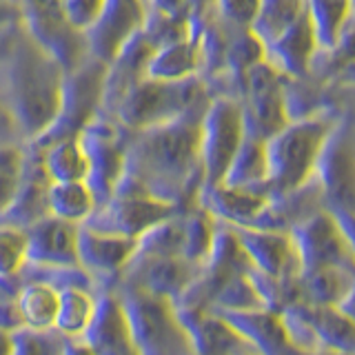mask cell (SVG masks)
Instances as JSON below:
<instances>
[{"label":"cell","mask_w":355,"mask_h":355,"mask_svg":"<svg viewBox=\"0 0 355 355\" xmlns=\"http://www.w3.org/2000/svg\"><path fill=\"white\" fill-rule=\"evenodd\" d=\"M200 116L189 114L133 133L125 147V175L120 182L178 209L193 207L202 187Z\"/></svg>","instance_id":"cell-1"},{"label":"cell","mask_w":355,"mask_h":355,"mask_svg":"<svg viewBox=\"0 0 355 355\" xmlns=\"http://www.w3.org/2000/svg\"><path fill=\"white\" fill-rule=\"evenodd\" d=\"M67 69L18 25L0 58V103L29 144L42 140L64 107Z\"/></svg>","instance_id":"cell-2"},{"label":"cell","mask_w":355,"mask_h":355,"mask_svg":"<svg viewBox=\"0 0 355 355\" xmlns=\"http://www.w3.org/2000/svg\"><path fill=\"white\" fill-rule=\"evenodd\" d=\"M338 120L324 114L291 118L264 142L266 184L271 196H284L313 180L320 153Z\"/></svg>","instance_id":"cell-3"},{"label":"cell","mask_w":355,"mask_h":355,"mask_svg":"<svg viewBox=\"0 0 355 355\" xmlns=\"http://www.w3.org/2000/svg\"><path fill=\"white\" fill-rule=\"evenodd\" d=\"M205 89L196 78L180 83H162L140 78L116 103L120 125L131 133L171 122L189 114H202Z\"/></svg>","instance_id":"cell-4"},{"label":"cell","mask_w":355,"mask_h":355,"mask_svg":"<svg viewBox=\"0 0 355 355\" xmlns=\"http://www.w3.org/2000/svg\"><path fill=\"white\" fill-rule=\"evenodd\" d=\"M125 311L138 355H193L173 302L131 286L111 288Z\"/></svg>","instance_id":"cell-5"},{"label":"cell","mask_w":355,"mask_h":355,"mask_svg":"<svg viewBox=\"0 0 355 355\" xmlns=\"http://www.w3.org/2000/svg\"><path fill=\"white\" fill-rule=\"evenodd\" d=\"M313 180L320 189L322 202L353 233V198H355V158L351 122H336L331 136L320 153Z\"/></svg>","instance_id":"cell-6"},{"label":"cell","mask_w":355,"mask_h":355,"mask_svg":"<svg viewBox=\"0 0 355 355\" xmlns=\"http://www.w3.org/2000/svg\"><path fill=\"white\" fill-rule=\"evenodd\" d=\"M247 138L240 100L220 96L200 116V164L202 184H218L225 178L233 155Z\"/></svg>","instance_id":"cell-7"},{"label":"cell","mask_w":355,"mask_h":355,"mask_svg":"<svg viewBox=\"0 0 355 355\" xmlns=\"http://www.w3.org/2000/svg\"><path fill=\"white\" fill-rule=\"evenodd\" d=\"M286 233L291 238L300 271L327 269V266L353 269V233L327 209L311 214Z\"/></svg>","instance_id":"cell-8"},{"label":"cell","mask_w":355,"mask_h":355,"mask_svg":"<svg viewBox=\"0 0 355 355\" xmlns=\"http://www.w3.org/2000/svg\"><path fill=\"white\" fill-rule=\"evenodd\" d=\"M20 25L29 36L60 60L67 73L89 58L87 36L78 33L64 14V0H16Z\"/></svg>","instance_id":"cell-9"},{"label":"cell","mask_w":355,"mask_h":355,"mask_svg":"<svg viewBox=\"0 0 355 355\" xmlns=\"http://www.w3.org/2000/svg\"><path fill=\"white\" fill-rule=\"evenodd\" d=\"M178 211H180L178 207L144 193L138 187L120 182L114 196L107 202L98 205L89 220L80 227L138 240L144 231H149L158 222L178 214Z\"/></svg>","instance_id":"cell-10"},{"label":"cell","mask_w":355,"mask_h":355,"mask_svg":"<svg viewBox=\"0 0 355 355\" xmlns=\"http://www.w3.org/2000/svg\"><path fill=\"white\" fill-rule=\"evenodd\" d=\"M242 78L244 100L240 107L244 116V131L249 138L266 142L291 120L282 73L266 60H258L244 69Z\"/></svg>","instance_id":"cell-11"},{"label":"cell","mask_w":355,"mask_h":355,"mask_svg":"<svg viewBox=\"0 0 355 355\" xmlns=\"http://www.w3.org/2000/svg\"><path fill=\"white\" fill-rule=\"evenodd\" d=\"M87 158L85 182L96 198V207L107 202L125 175V147L127 140L109 122L92 120L78 133Z\"/></svg>","instance_id":"cell-12"},{"label":"cell","mask_w":355,"mask_h":355,"mask_svg":"<svg viewBox=\"0 0 355 355\" xmlns=\"http://www.w3.org/2000/svg\"><path fill=\"white\" fill-rule=\"evenodd\" d=\"M202 264L189 262L184 258H142L133 253L131 262L118 277L116 286H131L155 297L178 302L180 295L193 284Z\"/></svg>","instance_id":"cell-13"},{"label":"cell","mask_w":355,"mask_h":355,"mask_svg":"<svg viewBox=\"0 0 355 355\" xmlns=\"http://www.w3.org/2000/svg\"><path fill=\"white\" fill-rule=\"evenodd\" d=\"M136 253V240L89 227L78 229V266L92 277L98 293L111 291Z\"/></svg>","instance_id":"cell-14"},{"label":"cell","mask_w":355,"mask_h":355,"mask_svg":"<svg viewBox=\"0 0 355 355\" xmlns=\"http://www.w3.org/2000/svg\"><path fill=\"white\" fill-rule=\"evenodd\" d=\"M271 191L262 189H244L229 184H202L196 196V205L214 218L218 225L227 227H253L269 205Z\"/></svg>","instance_id":"cell-15"},{"label":"cell","mask_w":355,"mask_h":355,"mask_svg":"<svg viewBox=\"0 0 355 355\" xmlns=\"http://www.w3.org/2000/svg\"><path fill=\"white\" fill-rule=\"evenodd\" d=\"M233 231H236L253 271L277 277V280H297L302 273L286 231L262 227H233Z\"/></svg>","instance_id":"cell-16"},{"label":"cell","mask_w":355,"mask_h":355,"mask_svg":"<svg viewBox=\"0 0 355 355\" xmlns=\"http://www.w3.org/2000/svg\"><path fill=\"white\" fill-rule=\"evenodd\" d=\"M78 225L47 216L25 229L27 264L42 269H71L78 266Z\"/></svg>","instance_id":"cell-17"},{"label":"cell","mask_w":355,"mask_h":355,"mask_svg":"<svg viewBox=\"0 0 355 355\" xmlns=\"http://www.w3.org/2000/svg\"><path fill=\"white\" fill-rule=\"evenodd\" d=\"M193 355H249L253 349L218 311L175 309Z\"/></svg>","instance_id":"cell-18"},{"label":"cell","mask_w":355,"mask_h":355,"mask_svg":"<svg viewBox=\"0 0 355 355\" xmlns=\"http://www.w3.org/2000/svg\"><path fill=\"white\" fill-rule=\"evenodd\" d=\"M205 60V44L200 36L191 29H187L180 36L166 38L155 44L151 51L147 67H144V78L162 83H180L196 78L200 64Z\"/></svg>","instance_id":"cell-19"},{"label":"cell","mask_w":355,"mask_h":355,"mask_svg":"<svg viewBox=\"0 0 355 355\" xmlns=\"http://www.w3.org/2000/svg\"><path fill=\"white\" fill-rule=\"evenodd\" d=\"M49 184L51 180L42 169L40 151L31 144V147H27L25 171H22L16 198L0 222L18 227V229H29L31 225H36L38 220L47 218L49 216V205H47Z\"/></svg>","instance_id":"cell-20"},{"label":"cell","mask_w":355,"mask_h":355,"mask_svg":"<svg viewBox=\"0 0 355 355\" xmlns=\"http://www.w3.org/2000/svg\"><path fill=\"white\" fill-rule=\"evenodd\" d=\"M83 340L96 355H138L129 336L127 318L114 291L98 293V306Z\"/></svg>","instance_id":"cell-21"},{"label":"cell","mask_w":355,"mask_h":355,"mask_svg":"<svg viewBox=\"0 0 355 355\" xmlns=\"http://www.w3.org/2000/svg\"><path fill=\"white\" fill-rule=\"evenodd\" d=\"M315 49H318L315 27L306 9L291 27H286L273 42L266 44L264 55L266 62L273 64L282 76L286 73L291 78H297L309 69Z\"/></svg>","instance_id":"cell-22"},{"label":"cell","mask_w":355,"mask_h":355,"mask_svg":"<svg viewBox=\"0 0 355 355\" xmlns=\"http://www.w3.org/2000/svg\"><path fill=\"white\" fill-rule=\"evenodd\" d=\"M220 313V311H218ZM229 324L236 329L247 344L258 355H300L291 342L286 340L282 320L277 311L253 309L236 311V313H220Z\"/></svg>","instance_id":"cell-23"},{"label":"cell","mask_w":355,"mask_h":355,"mask_svg":"<svg viewBox=\"0 0 355 355\" xmlns=\"http://www.w3.org/2000/svg\"><path fill=\"white\" fill-rule=\"evenodd\" d=\"M355 273L347 266L302 271L297 277V302L315 306H340L353 311Z\"/></svg>","instance_id":"cell-24"},{"label":"cell","mask_w":355,"mask_h":355,"mask_svg":"<svg viewBox=\"0 0 355 355\" xmlns=\"http://www.w3.org/2000/svg\"><path fill=\"white\" fill-rule=\"evenodd\" d=\"M16 277L20 282L14 297L18 327L33 331L53 329L55 311H58V288L36 277H22L20 273H16Z\"/></svg>","instance_id":"cell-25"},{"label":"cell","mask_w":355,"mask_h":355,"mask_svg":"<svg viewBox=\"0 0 355 355\" xmlns=\"http://www.w3.org/2000/svg\"><path fill=\"white\" fill-rule=\"evenodd\" d=\"M322 351L353 355L355 353V322L353 311L340 306H315L300 302Z\"/></svg>","instance_id":"cell-26"},{"label":"cell","mask_w":355,"mask_h":355,"mask_svg":"<svg viewBox=\"0 0 355 355\" xmlns=\"http://www.w3.org/2000/svg\"><path fill=\"white\" fill-rule=\"evenodd\" d=\"M40 151L42 169L51 182H78L87 178V158L78 136L53 138L33 144Z\"/></svg>","instance_id":"cell-27"},{"label":"cell","mask_w":355,"mask_h":355,"mask_svg":"<svg viewBox=\"0 0 355 355\" xmlns=\"http://www.w3.org/2000/svg\"><path fill=\"white\" fill-rule=\"evenodd\" d=\"M98 306V293L85 286H67L58 291V311H55L53 329L62 338H83L92 324Z\"/></svg>","instance_id":"cell-28"},{"label":"cell","mask_w":355,"mask_h":355,"mask_svg":"<svg viewBox=\"0 0 355 355\" xmlns=\"http://www.w3.org/2000/svg\"><path fill=\"white\" fill-rule=\"evenodd\" d=\"M49 216L69 222V225H85L96 209V198L87 182H51L49 184Z\"/></svg>","instance_id":"cell-29"},{"label":"cell","mask_w":355,"mask_h":355,"mask_svg":"<svg viewBox=\"0 0 355 355\" xmlns=\"http://www.w3.org/2000/svg\"><path fill=\"white\" fill-rule=\"evenodd\" d=\"M184 209L158 222L136 240V255L142 258H182Z\"/></svg>","instance_id":"cell-30"},{"label":"cell","mask_w":355,"mask_h":355,"mask_svg":"<svg viewBox=\"0 0 355 355\" xmlns=\"http://www.w3.org/2000/svg\"><path fill=\"white\" fill-rule=\"evenodd\" d=\"M222 184L244 189H269V184H266V151L262 140L249 136L244 138L238 153L233 155L225 178H222Z\"/></svg>","instance_id":"cell-31"},{"label":"cell","mask_w":355,"mask_h":355,"mask_svg":"<svg viewBox=\"0 0 355 355\" xmlns=\"http://www.w3.org/2000/svg\"><path fill=\"white\" fill-rule=\"evenodd\" d=\"M309 14L315 27L318 47L333 49L342 38V29L349 20L351 0H306Z\"/></svg>","instance_id":"cell-32"},{"label":"cell","mask_w":355,"mask_h":355,"mask_svg":"<svg viewBox=\"0 0 355 355\" xmlns=\"http://www.w3.org/2000/svg\"><path fill=\"white\" fill-rule=\"evenodd\" d=\"M253 309H264V306L251 282L249 271L231 277L229 282L222 284L214 297V304H211V311H220V313H236V311H253Z\"/></svg>","instance_id":"cell-33"},{"label":"cell","mask_w":355,"mask_h":355,"mask_svg":"<svg viewBox=\"0 0 355 355\" xmlns=\"http://www.w3.org/2000/svg\"><path fill=\"white\" fill-rule=\"evenodd\" d=\"M27 147L20 144H0V220L7 214L18 191L22 171H25Z\"/></svg>","instance_id":"cell-34"},{"label":"cell","mask_w":355,"mask_h":355,"mask_svg":"<svg viewBox=\"0 0 355 355\" xmlns=\"http://www.w3.org/2000/svg\"><path fill=\"white\" fill-rule=\"evenodd\" d=\"M11 355H60L67 338H62L55 329L33 331L18 327L9 331Z\"/></svg>","instance_id":"cell-35"},{"label":"cell","mask_w":355,"mask_h":355,"mask_svg":"<svg viewBox=\"0 0 355 355\" xmlns=\"http://www.w3.org/2000/svg\"><path fill=\"white\" fill-rule=\"evenodd\" d=\"M27 264V236L25 229L0 222V277L20 273Z\"/></svg>","instance_id":"cell-36"},{"label":"cell","mask_w":355,"mask_h":355,"mask_svg":"<svg viewBox=\"0 0 355 355\" xmlns=\"http://www.w3.org/2000/svg\"><path fill=\"white\" fill-rule=\"evenodd\" d=\"M105 5L107 0H64V14L69 25L78 33L87 36L96 27L100 16H103Z\"/></svg>","instance_id":"cell-37"},{"label":"cell","mask_w":355,"mask_h":355,"mask_svg":"<svg viewBox=\"0 0 355 355\" xmlns=\"http://www.w3.org/2000/svg\"><path fill=\"white\" fill-rule=\"evenodd\" d=\"M218 7L229 22L249 29L255 14H258L260 0H218Z\"/></svg>","instance_id":"cell-38"},{"label":"cell","mask_w":355,"mask_h":355,"mask_svg":"<svg viewBox=\"0 0 355 355\" xmlns=\"http://www.w3.org/2000/svg\"><path fill=\"white\" fill-rule=\"evenodd\" d=\"M147 5H151L158 16H162L164 20H180L184 16V11L191 5V0H147Z\"/></svg>","instance_id":"cell-39"},{"label":"cell","mask_w":355,"mask_h":355,"mask_svg":"<svg viewBox=\"0 0 355 355\" xmlns=\"http://www.w3.org/2000/svg\"><path fill=\"white\" fill-rule=\"evenodd\" d=\"M60 355H96V353H94V349L89 347V344L83 338H73V340L64 342Z\"/></svg>","instance_id":"cell-40"},{"label":"cell","mask_w":355,"mask_h":355,"mask_svg":"<svg viewBox=\"0 0 355 355\" xmlns=\"http://www.w3.org/2000/svg\"><path fill=\"white\" fill-rule=\"evenodd\" d=\"M0 355H11V340H9V331L0 329Z\"/></svg>","instance_id":"cell-41"},{"label":"cell","mask_w":355,"mask_h":355,"mask_svg":"<svg viewBox=\"0 0 355 355\" xmlns=\"http://www.w3.org/2000/svg\"><path fill=\"white\" fill-rule=\"evenodd\" d=\"M300 355H342V353H331V351H320V353H300Z\"/></svg>","instance_id":"cell-42"},{"label":"cell","mask_w":355,"mask_h":355,"mask_svg":"<svg viewBox=\"0 0 355 355\" xmlns=\"http://www.w3.org/2000/svg\"><path fill=\"white\" fill-rule=\"evenodd\" d=\"M249 355H258V353H249Z\"/></svg>","instance_id":"cell-43"}]
</instances>
